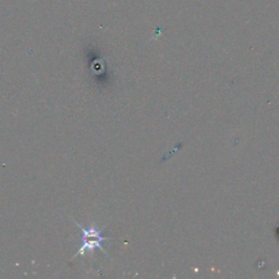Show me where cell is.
Masks as SVG:
<instances>
[{"label": "cell", "mask_w": 279, "mask_h": 279, "mask_svg": "<svg viewBox=\"0 0 279 279\" xmlns=\"http://www.w3.org/2000/svg\"><path fill=\"white\" fill-rule=\"evenodd\" d=\"M77 225L80 230H81V247H80L79 251L74 254L72 258L79 255H84L86 252L94 251L95 249H98V250L103 251L105 254H107L106 250L103 248V242L111 240V239L103 235L104 229H98L94 226L85 228L82 227L79 223H77Z\"/></svg>", "instance_id": "1"}]
</instances>
